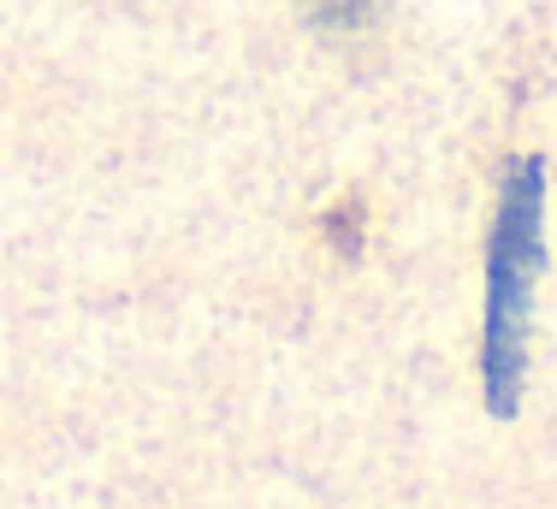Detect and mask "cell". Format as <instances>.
I'll use <instances>...</instances> for the list:
<instances>
[{"instance_id": "cell-2", "label": "cell", "mask_w": 557, "mask_h": 509, "mask_svg": "<svg viewBox=\"0 0 557 509\" xmlns=\"http://www.w3.org/2000/svg\"><path fill=\"white\" fill-rule=\"evenodd\" d=\"M368 7H374V0H309L314 24H326V30H356V24L368 18Z\"/></svg>"}, {"instance_id": "cell-1", "label": "cell", "mask_w": 557, "mask_h": 509, "mask_svg": "<svg viewBox=\"0 0 557 509\" xmlns=\"http://www.w3.org/2000/svg\"><path fill=\"white\" fill-rule=\"evenodd\" d=\"M546 278V154H516L486 237V314H481V397L493 421H510L528 392L534 297Z\"/></svg>"}]
</instances>
